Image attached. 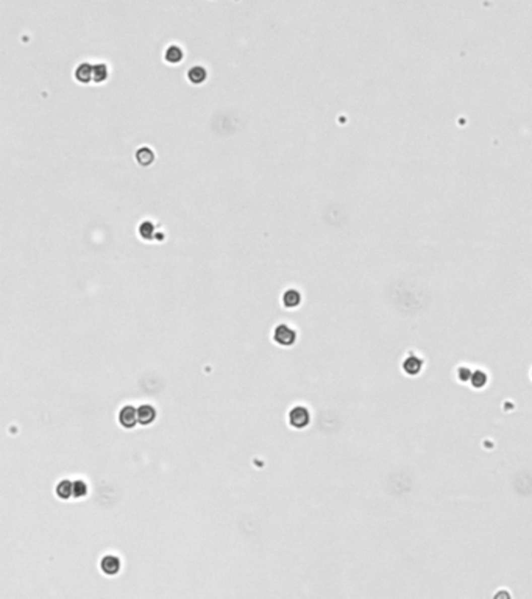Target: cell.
Listing matches in <instances>:
<instances>
[{"label":"cell","instance_id":"cell-11","mask_svg":"<svg viewBox=\"0 0 532 599\" xmlns=\"http://www.w3.org/2000/svg\"><path fill=\"white\" fill-rule=\"evenodd\" d=\"M92 75H94V78H92L94 83H97V85L105 83L106 80H108V77H109L108 66H106L105 62H95V64H92Z\"/></svg>","mask_w":532,"mask_h":599},{"label":"cell","instance_id":"cell-19","mask_svg":"<svg viewBox=\"0 0 532 599\" xmlns=\"http://www.w3.org/2000/svg\"><path fill=\"white\" fill-rule=\"evenodd\" d=\"M530 376H532V373H530Z\"/></svg>","mask_w":532,"mask_h":599},{"label":"cell","instance_id":"cell-13","mask_svg":"<svg viewBox=\"0 0 532 599\" xmlns=\"http://www.w3.org/2000/svg\"><path fill=\"white\" fill-rule=\"evenodd\" d=\"M300 303H301V294L298 292V290L289 289L283 294V304L286 307H289V309H294V307L300 306Z\"/></svg>","mask_w":532,"mask_h":599},{"label":"cell","instance_id":"cell-7","mask_svg":"<svg viewBox=\"0 0 532 599\" xmlns=\"http://www.w3.org/2000/svg\"><path fill=\"white\" fill-rule=\"evenodd\" d=\"M422 368H423V361L420 358H417V356H414V354L408 356V358L405 359V362H403V370H405L409 376L418 375L422 371Z\"/></svg>","mask_w":532,"mask_h":599},{"label":"cell","instance_id":"cell-15","mask_svg":"<svg viewBox=\"0 0 532 599\" xmlns=\"http://www.w3.org/2000/svg\"><path fill=\"white\" fill-rule=\"evenodd\" d=\"M489 382V378H487V373L486 371H482V370H476V371H473L472 373V378H470V384L475 387V388H482V387H486V384Z\"/></svg>","mask_w":532,"mask_h":599},{"label":"cell","instance_id":"cell-1","mask_svg":"<svg viewBox=\"0 0 532 599\" xmlns=\"http://www.w3.org/2000/svg\"><path fill=\"white\" fill-rule=\"evenodd\" d=\"M289 423L295 429H303L311 423V414L304 406H295L289 412Z\"/></svg>","mask_w":532,"mask_h":599},{"label":"cell","instance_id":"cell-10","mask_svg":"<svg viewBox=\"0 0 532 599\" xmlns=\"http://www.w3.org/2000/svg\"><path fill=\"white\" fill-rule=\"evenodd\" d=\"M208 78V72L203 66H192L187 71V80L192 85H203Z\"/></svg>","mask_w":532,"mask_h":599},{"label":"cell","instance_id":"cell-4","mask_svg":"<svg viewBox=\"0 0 532 599\" xmlns=\"http://www.w3.org/2000/svg\"><path fill=\"white\" fill-rule=\"evenodd\" d=\"M100 570L106 576H116L120 571V559L117 556L108 554L100 560Z\"/></svg>","mask_w":532,"mask_h":599},{"label":"cell","instance_id":"cell-5","mask_svg":"<svg viewBox=\"0 0 532 599\" xmlns=\"http://www.w3.org/2000/svg\"><path fill=\"white\" fill-rule=\"evenodd\" d=\"M74 75H75V80L78 83H82V85L91 83L92 78H94V75H92V64L91 62H80L77 66V69H75Z\"/></svg>","mask_w":532,"mask_h":599},{"label":"cell","instance_id":"cell-3","mask_svg":"<svg viewBox=\"0 0 532 599\" xmlns=\"http://www.w3.org/2000/svg\"><path fill=\"white\" fill-rule=\"evenodd\" d=\"M138 423V409L131 404L123 406L119 412V425L125 429H133Z\"/></svg>","mask_w":532,"mask_h":599},{"label":"cell","instance_id":"cell-16","mask_svg":"<svg viewBox=\"0 0 532 599\" xmlns=\"http://www.w3.org/2000/svg\"><path fill=\"white\" fill-rule=\"evenodd\" d=\"M88 495V484L82 479L74 482V498H85Z\"/></svg>","mask_w":532,"mask_h":599},{"label":"cell","instance_id":"cell-17","mask_svg":"<svg viewBox=\"0 0 532 599\" xmlns=\"http://www.w3.org/2000/svg\"><path fill=\"white\" fill-rule=\"evenodd\" d=\"M472 373H473V371H472L470 368H467V367H460V368L457 370V378H459V381H460V382H469V381H470V378H472Z\"/></svg>","mask_w":532,"mask_h":599},{"label":"cell","instance_id":"cell-8","mask_svg":"<svg viewBox=\"0 0 532 599\" xmlns=\"http://www.w3.org/2000/svg\"><path fill=\"white\" fill-rule=\"evenodd\" d=\"M135 158H136V163H138L141 167H149V166H152V164L155 163V153H153V150H152L150 147H141V149H138Z\"/></svg>","mask_w":532,"mask_h":599},{"label":"cell","instance_id":"cell-6","mask_svg":"<svg viewBox=\"0 0 532 599\" xmlns=\"http://www.w3.org/2000/svg\"><path fill=\"white\" fill-rule=\"evenodd\" d=\"M155 418H156V411H155L153 406H150V404H142V406L138 408V422H139V425L147 426V425L155 422Z\"/></svg>","mask_w":532,"mask_h":599},{"label":"cell","instance_id":"cell-14","mask_svg":"<svg viewBox=\"0 0 532 599\" xmlns=\"http://www.w3.org/2000/svg\"><path fill=\"white\" fill-rule=\"evenodd\" d=\"M138 233H139V236H141L144 240H153V239H155V236H156V228H155L153 222H150V220H144V222H141V223H139Z\"/></svg>","mask_w":532,"mask_h":599},{"label":"cell","instance_id":"cell-18","mask_svg":"<svg viewBox=\"0 0 532 599\" xmlns=\"http://www.w3.org/2000/svg\"><path fill=\"white\" fill-rule=\"evenodd\" d=\"M155 239H156V240H163V239H164V233H158V231H156Z\"/></svg>","mask_w":532,"mask_h":599},{"label":"cell","instance_id":"cell-12","mask_svg":"<svg viewBox=\"0 0 532 599\" xmlns=\"http://www.w3.org/2000/svg\"><path fill=\"white\" fill-rule=\"evenodd\" d=\"M55 492H56V496H58L59 499H69V498H72V496H74V482L69 481V479L59 481V482L56 484Z\"/></svg>","mask_w":532,"mask_h":599},{"label":"cell","instance_id":"cell-2","mask_svg":"<svg viewBox=\"0 0 532 599\" xmlns=\"http://www.w3.org/2000/svg\"><path fill=\"white\" fill-rule=\"evenodd\" d=\"M273 341H275L281 347H290V345H294L297 342V332L290 326L281 323V325H278L275 328V332H273Z\"/></svg>","mask_w":532,"mask_h":599},{"label":"cell","instance_id":"cell-9","mask_svg":"<svg viewBox=\"0 0 532 599\" xmlns=\"http://www.w3.org/2000/svg\"><path fill=\"white\" fill-rule=\"evenodd\" d=\"M183 58H184V52H183V48H181L180 45L172 44V45H169V47L166 48L164 59H166L169 64H178V62L183 61Z\"/></svg>","mask_w":532,"mask_h":599}]
</instances>
